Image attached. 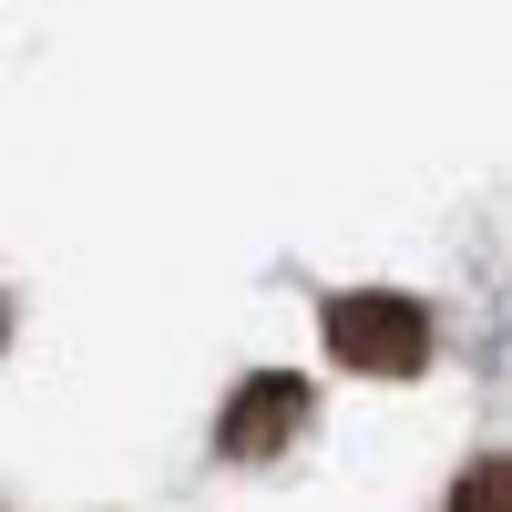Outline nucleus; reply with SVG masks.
<instances>
[{
	"label": "nucleus",
	"mask_w": 512,
	"mask_h": 512,
	"mask_svg": "<svg viewBox=\"0 0 512 512\" xmlns=\"http://www.w3.org/2000/svg\"><path fill=\"white\" fill-rule=\"evenodd\" d=\"M328 359L369 379H420L431 369V318L420 297H328Z\"/></svg>",
	"instance_id": "f257e3e1"
},
{
	"label": "nucleus",
	"mask_w": 512,
	"mask_h": 512,
	"mask_svg": "<svg viewBox=\"0 0 512 512\" xmlns=\"http://www.w3.org/2000/svg\"><path fill=\"white\" fill-rule=\"evenodd\" d=\"M297 431H308V379L267 369V379H246V390H236V410L216 420V451H226V461H277Z\"/></svg>",
	"instance_id": "f03ea898"
},
{
	"label": "nucleus",
	"mask_w": 512,
	"mask_h": 512,
	"mask_svg": "<svg viewBox=\"0 0 512 512\" xmlns=\"http://www.w3.org/2000/svg\"><path fill=\"white\" fill-rule=\"evenodd\" d=\"M502 461H472V472H461V492H451V512H502Z\"/></svg>",
	"instance_id": "7ed1b4c3"
}]
</instances>
